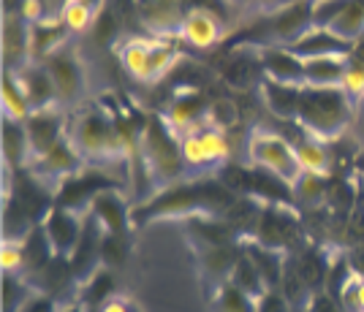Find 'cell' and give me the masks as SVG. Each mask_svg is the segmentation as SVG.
<instances>
[{
	"label": "cell",
	"instance_id": "cell-1",
	"mask_svg": "<svg viewBox=\"0 0 364 312\" xmlns=\"http://www.w3.org/2000/svg\"><path fill=\"white\" fill-rule=\"evenodd\" d=\"M356 101L343 87H302L296 125L304 136L332 144L350 134Z\"/></svg>",
	"mask_w": 364,
	"mask_h": 312
},
{
	"label": "cell",
	"instance_id": "cell-2",
	"mask_svg": "<svg viewBox=\"0 0 364 312\" xmlns=\"http://www.w3.org/2000/svg\"><path fill=\"white\" fill-rule=\"evenodd\" d=\"M136 155L158 190H166L171 185L191 179L185 161H182L180 136L168 128L164 117H147L141 122Z\"/></svg>",
	"mask_w": 364,
	"mask_h": 312
},
{
	"label": "cell",
	"instance_id": "cell-3",
	"mask_svg": "<svg viewBox=\"0 0 364 312\" xmlns=\"http://www.w3.org/2000/svg\"><path fill=\"white\" fill-rule=\"evenodd\" d=\"M245 161L256 168H264L283 182H294L302 174V166L296 161V149L289 136L274 134L269 128H256L247 134L245 141Z\"/></svg>",
	"mask_w": 364,
	"mask_h": 312
},
{
	"label": "cell",
	"instance_id": "cell-4",
	"mask_svg": "<svg viewBox=\"0 0 364 312\" xmlns=\"http://www.w3.org/2000/svg\"><path fill=\"white\" fill-rule=\"evenodd\" d=\"M46 71L55 82V92H58V106L65 112H74L82 106L85 95H87V71L85 63L74 52V46L65 44L63 49L52 52L44 60Z\"/></svg>",
	"mask_w": 364,
	"mask_h": 312
},
{
	"label": "cell",
	"instance_id": "cell-5",
	"mask_svg": "<svg viewBox=\"0 0 364 312\" xmlns=\"http://www.w3.org/2000/svg\"><path fill=\"white\" fill-rule=\"evenodd\" d=\"M253 242L274 253H294L299 242V223L283 204H267L261 209V220L253 234Z\"/></svg>",
	"mask_w": 364,
	"mask_h": 312
},
{
	"label": "cell",
	"instance_id": "cell-6",
	"mask_svg": "<svg viewBox=\"0 0 364 312\" xmlns=\"http://www.w3.org/2000/svg\"><path fill=\"white\" fill-rule=\"evenodd\" d=\"M313 28V0H299L267 14V44L291 46Z\"/></svg>",
	"mask_w": 364,
	"mask_h": 312
},
{
	"label": "cell",
	"instance_id": "cell-7",
	"mask_svg": "<svg viewBox=\"0 0 364 312\" xmlns=\"http://www.w3.org/2000/svg\"><path fill=\"white\" fill-rule=\"evenodd\" d=\"M85 166L87 163H85V161H82V155L71 147V141H68V139H63L60 144H55L46 155H41L38 161H33L31 171L44 182L46 188H52V190L58 193V188H60L63 182L76 177Z\"/></svg>",
	"mask_w": 364,
	"mask_h": 312
},
{
	"label": "cell",
	"instance_id": "cell-8",
	"mask_svg": "<svg viewBox=\"0 0 364 312\" xmlns=\"http://www.w3.org/2000/svg\"><path fill=\"white\" fill-rule=\"evenodd\" d=\"M25 131H28V139H31L33 161H38L41 155H46L55 144H60L65 139V134H68V112L60 109V106L33 112L28 122H25Z\"/></svg>",
	"mask_w": 364,
	"mask_h": 312
},
{
	"label": "cell",
	"instance_id": "cell-9",
	"mask_svg": "<svg viewBox=\"0 0 364 312\" xmlns=\"http://www.w3.org/2000/svg\"><path fill=\"white\" fill-rule=\"evenodd\" d=\"M82 223H85V212H74V209L58 207V204L46 212L44 220H41V228H44L55 255L71 258L76 242L82 237Z\"/></svg>",
	"mask_w": 364,
	"mask_h": 312
},
{
	"label": "cell",
	"instance_id": "cell-10",
	"mask_svg": "<svg viewBox=\"0 0 364 312\" xmlns=\"http://www.w3.org/2000/svg\"><path fill=\"white\" fill-rule=\"evenodd\" d=\"M180 36L185 44L196 52H207V49H215V46L223 41V25L220 19L204 9V6H191L188 14L180 25Z\"/></svg>",
	"mask_w": 364,
	"mask_h": 312
},
{
	"label": "cell",
	"instance_id": "cell-11",
	"mask_svg": "<svg viewBox=\"0 0 364 312\" xmlns=\"http://www.w3.org/2000/svg\"><path fill=\"white\" fill-rule=\"evenodd\" d=\"M136 14L155 38H166L168 33H180L188 9L185 0H136Z\"/></svg>",
	"mask_w": 364,
	"mask_h": 312
},
{
	"label": "cell",
	"instance_id": "cell-12",
	"mask_svg": "<svg viewBox=\"0 0 364 312\" xmlns=\"http://www.w3.org/2000/svg\"><path fill=\"white\" fill-rule=\"evenodd\" d=\"M207 106H210V98H204L196 90H188L171 98V104L164 109V122L177 136L196 131L201 125H207Z\"/></svg>",
	"mask_w": 364,
	"mask_h": 312
},
{
	"label": "cell",
	"instance_id": "cell-13",
	"mask_svg": "<svg viewBox=\"0 0 364 312\" xmlns=\"http://www.w3.org/2000/svg\"><path fill=\"white\" fill-rule=\"evenodd\" d=\"M258 58L264 68V79L272 82H286V85H299L304 87V60L296 58L289 46L280 44H261Z\"/></svg>",
	"mask_w": 364,
	"mask_h": 312
},
{
	"label": "cell",
	"instance_id": "cell-14",
	"mask_svg": "<svg viewBox=\"0 0 364 312\" xmlns=\"http://www.w3.org/2000/svg\"><path fill=\"white\" fill-rule=\"evenodd\" d=\"M3 71H19L31 63V25L19 14H3Z\"/></svg>",
	"mask_w": 364,
	"mask_h": 312
},
{
	"label": "cell",
	"instance_id": "cell-15",
	"mask_svg": "<svg viewBox=\"0 0 364 312\" xmlns=\"http://www.w3.org/2000/svg\"><path fill=\"white\" fill-rule=\"evenodd\" d=\"M350 41L340 38L332 28H313L304 33L299 41H294L289 46L296 58L302 60H313V58H348L350 55Z\"/></svg>",
	"mask_w": 364,
	"mask_h": 312
},
{
	"label": "cell",
	"instance_id": "cell-16",
	"mask_svg": "<svg viewBox=\"0 0 364 312\" xmlns=\"http://www.w3.org/2000/svg\"><path fill=\"white\" fill-rule=\"evenodd\" d=\"M19 87L25 92L28 104L33 112H41V109H52L58 106V92H55V82L46 71L44 63H28L22 65L19 71H14Z\"/></svg>",
	"mask_w": 364,
	"mask_h": 312
},
{
	"label": "cell",
	"instance_id": "cell-17",
	"mask_svg": "<svg viewBox=\"0 0 364 312\" xmlns=\"http://www.w3.org/2000/svg\"><path fill=\"white\" fill-rule=\"evenodd\" d=\"M107 188H112V185H109L101 174L79 171L76 177L65 179L60 188H58L55 204L65 209H74V212H87L92 204V198L101 193V190H107Z\"/></svg>",
	"mask_w": 364,
	"mask_h": 312
},
{
	"label": "cell",
	"instance_id": "cell-18",
	"mask_svg": "<svg viewBox=\"0 0 364 312\" xmlns=\"http://www.w3.org/2000/svg\"><path fill=\"white\" fill-rule=\"evenodd\" d=\"M220 76L223 82L231 85L234 90H247L253 85L264 82V68H261V58H258V46H245V49H234L223 65H220Z\"/></svg>",
	"mask_w": 364,
	"mask_h": 312
},
{
	"label": "cell",
	"instance_id": "cell-19",
	"mask_svg": "<svg viewBox=\"0 0 364 312\" xmlns=\"http://www.w3.org/2000/svg\"><path fill=\"white\" fill-rule=\"evenodd\" d=\"M87 212L109 234H128V225L134 223L131 220V212L125 207V198L114 188H107V190H101V193L95 195Z\"/></svg>",
	"mask_w": 364,
	"mask_h": 312
},
{
	"label": "cell",
	"instance_id": "cell-20",
	"mask_svg": "<svg viewBox=\"0 0 364 312\" xmlns=\"http://www.w3.org/2000/svg\"><path fill=\"white\" fill-rule=\"evenodd\" d=\"M261 101L269 109V114L283 122H296L299 114V101H302V87L299 85H286V82H272L264 79L258 85Z\"/></svg>",
	"mask_w": 364,
	"mask_h": 312
},
{
	"label": "cell",
	"instance_id": "cell-21",
	"mask_svg": "<svg viewBox=\"0 0 364 312\" xmlns=\"http://www.w3.org/2000/svg\"><path fill=\"white\" fill-rule=\"evenodd\" d=\"M0 139H3V163H6V171L31 168L33 152L28 131H25V122L3 117V122H0Z\"/></svg>",
	"mask_w": 364,
	"mask_h": 312
},
{
	"label": "cell",
	"instance_id": "cell-22",
	"mask_svg": "<svg viewBox=\"0 0 364 312\" xmlns=\"http://www.w3.org/2000/svg\"><path fill=\"white\" fill-rule=\"evenodd\" d=\"M71 41V33L65 30L60 16H46L31 25V63H44L52 52H58Z\"/></svg>",
	"mask_w": 364,
	"mask_h": 312
},
{
	"label": "cell",
	"instance_id": "cell-23",
	"mask_svg": "<svg viewBox=\"0 0 364 312\" xmlns=\"http://www.w3.org/2000/svg\"><path fill=\"white\" fill-rule=\"evenodd\" d=\"M31 285L36 291H41V294H49V296H60L65 294L71 283L76 280L74 274V267H71V258H65V255H55L44 269H38L36 274L28 277Z\"/></svg>",
	"mask_w": 364,
	"mask_h": 312
},
{
	"label": "cell",
	"instance_id": "cell-24",
	"mask_svg": "<svg viewBox=\"0 0 364 312\" xmlns=\"http://www.w3.org/2000/svg\"><path fill=\"white\" fill-rule=\"evenodd\" d=\"M122 71L139 85H152V60H150V41L144 38H125L117 49Z\"/></svg>",
	"mask_w": 364,
	"mask_h": 312
},
{
	"label": "cell",
	"instance_id": "cell-25",
	"mask_svg": "<svg viewBox=\"0 0 364 312\" xmlns=\"http://www.w3.org/2000/svg\"><path fill=\"white\" fill-rule=\"evenodd\" d=\"M261 209H264V201L256 198V195H237L234 204L223 212V220H226L237 237H250L256 234L258 220H261Z\"/></svg>",
	"mask_w": 364,
	"mask_h": 312
},
{
	"label": "cell",
	"instance_id": "cell-26",
	"mask_svg": "<svg viewBox=\"0 0 364 312\" xmlns=\"http://www.w3.org/2000/svg\"><path fill=\"white\" fill-rule=\"evenodd\" d=\"M291 195H294V207L296 204L302 209L323 207L326 195H329V177L318 174V171H302L291 182Z\"/></svg>",
	"mask_w": 364,
	"mask_h": 312
},
{
	"label": "cell",
	"instance_id": "cell-27",
	"mask_svg": "<svg viewBox=\"0 0 364 312\" xmlns=\"http://www.w3.org/2000/svg\"><path fill=\"white\" fill-rule=\"evenodd\" d=\"M240 253L242 250L234 242L231 244H207V247L198 250V261H201V269L207 274H213V280L226 283L231 269L237 264V258H240Z\"/></svg>",
	"mask_w": 364,
	"mask_h": 312
},
{
	"label": "cell",
	"instance_id": "cell-28",
	"mask_svg": "<svg viewBox=\"0 0 364 312\" xmlns=\"http://www.w3.org/2000/svg\"><path fill=\"white\" fill-rule=\"evenodd\" d=\"M346 74V58L304 60V85L307 87H340Z\"/></svg>",
	"mask_w": 364,
	"mask_h": 312
},
{
	"label": "cell",
	"instance_id": "cell-29",
	"mask_svg": "<svg viewBox=\"0 0 364 312\" xmlns=\"http://www.w3.org/2000/svg\"><path fill=\"white\" fill-rule=\"evenodd\" d=\"M0 104H3V117L16 119V122H28V117L33 114L14 71H3V76H0Z\"/></svg>",
	"mask_w": 364,
	"mask_h": 312
},
{
	"label": "cell",
	"instance_id": "cell-30",
	"mask_svg": "<svg viewBox=\"0 0 364 312\" xmlns=\"http://www.w3.org/2000/svg\"><path fill=\"white\" fill-rule=\"evenodd\" d=\"M296 149V161L302 166V171H318V174H329L332 168V149L326 141H318L313 136H302L294 141Z\"/></svg>",
	"mask_w": 364,
	"mask_h": 312
},
{
	"label": "cell",
	"instance_id": "cell-31",
	"mask_svg": "<svg viewBox=\"0 0 364 312\" xmlns=\"http://www.w3.org/2000/svg\"><path fill=\"white\" fill-rule=\"evenodd\" d=\"M291 267L299 271V277H302L307 288L313 291V294H318L326 288V271H329V264L323 261V255L318 250H302V253L291 255L289 258Z\"/></svg>",
	"mask_w": 364,
	"mask_h": 312
},
{
	"label": "cell",
	"instance_id": "cell-32",
	"mask_svg": "<svg viewBox=\"0 0 364 312\" xmlns=\"http://www.w3.org/2000/svg\"><path fill=\"white\" fill-rule=\"evenodd\" d=\"M228 280L237 285L240 291H245L247 296H264L267 291H269V285H267V280H264V274L258 271L256 261L250 258V255L240 253V258H237V264H234V269H231V274H228Z\"/></svg>",
	"mask_w": 364,
	"mask_h": 312
},
{
	"label": "cell",
	"instance_id": "cell-33",
	"mask_svg": "<svg viewBox=\"0 0 364 312\" xmlns=\"http://www.w3.org/2000/svg\"><path fill=\"white\" fill-rule=\"evenodd\" d=\"M22 250H25V277L36 274L38 269H44L55 258V250H52V244H49L41 223L33 225L31 234L22 239Z\"/></svg>",
	"mask_w": 364,
	"mask_h": 312
},
{
	"label": "cell",
	"instance_id": "cell-34",
	"mask_svg": "<svg viewBox=\"0 0 364 312\" xmlns=\"http://www.w3.org/2000/svg\"><path fill=\"white\" fill-rule=\"evenodd\" d=\"M329 28L350 44L359 41L364 36V0H346V6L340 9V14L334 16Z\"/></svg>",
	"mask_w": 364,
	"mask_h": 312
},
{
	"label": "cell",
	"instance_id": "cell-35",
	"mask_svg": "<svg viewBox=\"0 0 364 312\" xmlns=\"http://www.w3.org/2000/svg\"><path fill=\"white\" fill-rule=\"evenodd\" d=\"M213 310L215 312H256V298L247 296V294L240 291L231 280H226V283L215 285Z\"/></svg>",
	"mask_w": 364,
	"mask_h": 312
},
{
	"label": "cell",
	"instance_id": "cell-36",
	"mask_svg": "<svg viewBox=\"0 0 364 312\" xmlns=\"http://www.w3.org/2000/svg\"><path fill=\"white\" fill-rule=\"evenodd\" d=\"M33 225L38 223H33L25 207L11 195H3V239H25Z\"/></svg>",
	"mask_w": 364,
	"mask_h": 312
},
{
	"label": "cell",
	"instance_id": "cell-37",
	"mask_svg": "<svg viewBox=\"0 0 364 312\" xmlns=\"http://www.w3.org/2000/svg\"><path fill=\"white\" fill-rule=\"evenodd\" d=\"M120 36H122L120 16L114 14V9L107 3V6L95 14V22H92V28H90V41L95 46H101V49H107V46L117 44Z\"/></svg>",
	"mask_w": 364,
	"mask_h": 312
},
{
	"label": "cell",
	"instance_id": "cell-38",
	"mask_svg": "<svg viewBox=\"0 0 364 312\" xmlns=\"http://www.w3.org/2000/svg\"><path fill=\"white\" fill-rule=\"evenodd\" d=\"M114 296V277H112V269L98 267L90 277L85 280V294H82V301L87 307H101L107 298Z\"/></svg>",
	"mask_w": 364,
	"mask_h": 312
},
{
	"label": "cell",
	"instance_id": "cell-39",
	"mask_svg": "<svg viewBox=\"0 0 364 312\" xmlns=\"http://www.w3.org/2000/svg\"><path fill=\"white\" fill-rule=\"evenodd\" d=\"M36 288L25 274H3V312H19Z\"/></svg>",
	"mask_w": 364,
	"mask_h": 312
},
{
	"label": "cell",
	"instance_id": "cell-40",
	"mask_svg": "<svg viewBox=\"0 0 364 312\" xmlns=\"http://www.w3.org/2000/svg\"><path fill=\"white\" fill-rule=\"evenodd\" d=\"M277 291L289 298V304L294 307V310H296V307H307L310 298H313V291H310L307 283L299 277V271L291 267V261H286V269H283V277H280Z\"/></svg>",
	"mask_w": 364,
	"mask_h": 312
},
{
	"label": "cell",
	"instance_id": "cell-41",
	"mask_svg": "<svg viewBox=\"0 0 364 312\" xmlns=\"http://www.w3.org/2000/svg\"><path fill=\"white\" fill-rule=\"evenodd\" d=\"M58 16L63 19L65 30L71 33V38L90 33L92 22H95V11H90L87 6H82V3H76V0H65L60 6V11H58Z\"/></svg>",
	"mask_w": 364,
	"mask_h": 312
},
{
	"label": "cell",
	"instance_id": "cell-42",
	"mask_svg": "<svg viewBox=\"0 0 364 312\" xmlns=\"http://www.w3.org/2000/svg\"><path fill=\"white\" fill-rule=\"evenodd\" d=\"M240 122V109L234 104V98H213L207 106V125L218 131H231Z\"/></svg>",
	"mask_w": 364,
	"mask_h": 312
},
{
	"label": "cell",
	"instance_id": "cell-43",
	"mask_svg": "<svg viewBox=\"0 0 364 312\" xmlns=\"http://www.w3.org/2000/svg\"><path fill=\"white\" fill-rule=\"evenodd\" d=\"M128 258V237L125 234H109L104 231L101 247H98V264L107 269H117Z\"/></svg>",
	"mask_w": 364,
	"mask_h": 312
},
{
	"label": "cell",
	"instance_id": "cell-44",
	"mask_svg": "<svg viewBox=\"0 0 364 312\" xmlns=\"http://www.w3.org/2000/svg\"><path fill=\"white\" fill-rule=\"evenodd\" d=\"M180 58L177 46H171L166 38L150 41V60H152V82H161L164 76L174 68V63Z\"/></svg>",
	"mask_w": 364,
	"mask_h": 312
},
{
	"label": "cell",
	"instance_id": "cell-45",
	"mask_svg": "<svg viewBox=\"0 0 364 312\" xmlns=\"http://www.w3.org/2000/svg\"><path fill=\"white\" fill-rule=\"evenodd\" d=\"M0 269H3V274H25L22 239H3V244H0Z\"/></svg>",
	"mask_w": 364,
	"mask_h": 312
},
{
	"label": "cell",
	"instance_id": "cell-46",
	"mask_svg": "<svg viewBox=\"0 0 364 312\" xmlns=\"http://www.w3.org/2000/svg\"><path fill=\"white\" fill-rule=\"evenodd\" d=\"M340 87L348 92L353 101H359L364 95V68L362 65H353L346 60V74H343V85Z\"/></svg>",
	"mask_w": 364,
	"mask_h": 312
},
{
	"label": "cell",
	"instance_id": "cell-47",
	"mask_svg": "<svg viewBox=\"0 0 364 312\" xmlns=\"http://www.w3.org/2000/svg\"><path fill=\"white\" fill-rule=\"evenodd\" d=\"M294 307L289 304V298L283 296L277 288H269L264 296L256 298V312H291Z\"/></svg>",
	"mask_w": 364,
	"mask_h": 312
},
{
	"label": "cell",
	"instance_id": "cell-48",
	"mask_svg": "<svg viewBox=\"0 0 364 312\" xmlns=\"http://www.w3.org/2000/svg\"><path fill=\"white\" fill-rule=\"evenodd\" d=\"M58 310H60V298L36 291V294L25 301V307H22L19 312H58Z\"/></svg>",
	"mask_w": 364,
	"mask_h": 312
},
{
	"label": "cell",
	"instance_id": "cell-49",
	"mask_svg": "<svg viewBox=\"0 0 364 312\" xmlns=\"http://www.w3.org/2000/svg\"><path fill=\"white\" fill-rule=\"evenodd\" d=\"M307 312H343V307H340V301H337L332 294L318 291V294H313V298H310Z\"/></svg>",
	"mask_w": 364,
	"mask_h": 312
},
{
	"label": "cell",
	"instance_id": "cell-50",
	"mask_svg": "<svg viewBox=\"0 0 364 312\" xmlns=\"http://www.w3.org/2000/svg\"><path fill=\"white\" fill-rule=\"evenodd\" d=\"M98 312H141V310H139L136 304H134V301H131L128 296H122V294H114V296L107 298V301L98 307Z\"/></svg>",
	"mask_w": 364,
	"mask_h": 312
},
{
	"label": "cell",
	"instance_id": "cell-51",
	"mask_svg": "<svg viewBox=\"0 0 364 312\" xmlns=\"http://www.w3.org/2000/svg\"><path fill=\"white\" fill-rule=\"evenodd\" d=\"M348 239L353 247H359V244H364V215L362 212H353L348 220Z\"/></svg>",
	"mask_w": 364,
	"mask_h": 312
},
{
	"label": "cell",
	"instance_id": "cell-52",
	"mask_svg": "<svg viewBox=\"0 0 364 312\" xmlns=\"http://www.w3.org/2000/svg\"><path fill=\"white\" fill-rule=\"evenodd\" d=\"M350 136L362 144L364 149V95L356 101V112H353V125H350Z\"/></svg>",
	"mask_w": 364,
	"mask_h": 312
},
{
	"label": "cell",
	"instance_id": "cell-53",
	"mask_svg": "<svg viewBox=\"0 0 364 312\" xmlns=\"http://www.w3.org/2000/svg\"><path fill=\"white\" fill-rule=\"evenodd\" d=\"M348 261H350V269H353V274L364 277V244H359V247H353V250H350Z\"/></svg>",
	"mask_w": 364,
	"mask_h": 312
},
{
	"label": "cell",
	"instance_id": "cell-54",
	"mask_svg": "<svg viewBox=\"0 0 364 312\" xmlns=\"http://www.w3.org/2000/svg\"><path fill=\"white\" fill-rule=\"evenodd\" d=\"M346 60H348V63H353V65H362V68H364V36L359 38V41H353V46H350V55Z\"/></svg>",
	"mask_w": 364,
	"mask_h": 312
},
{
	"label": "cell",
	"instance_id": "cell-55",
	"mask_svg": "<svg viewBox=\"0 0 364 312\" xmlns=\"http://www.w3.org/2000/svg\"><path fill=\"white\" fill-rule=\"evenodd\" d=\"M58 312H87V307H85L82 298H74V301H60V310Z\"/></svg>",
	"mask_w": 364,
	"mask_h": 312
},
{
	"label": "cell",
	"instance_id": "cell-56",
	"mask_svg": "<svg viewBox=\"0 0 364 312\" xmlns=\"http://www.w3.org/2000/svg\"><path fill=\"white\" fill-rule=\"evenodd\" d=\"M291 3H299V0H267L261 11L269 14V11H274V9H283V6H291Z\"/></svg>",
	"mask_w": 364,
	"mask_h": 312
},
{
	"label": "cell",
	"instance_id": "cell-57",
	"mask_svg": "<svg viewBox=\"0 0 364 312\" xmlns=\"http://www.w3.org/2000/svg\"><path fill=\"white\" fill-rule=\"evenodd\" d=\"M22 6H25V0H3V14H19Z\"/></svg>",
	"mask_w": 364,
	"mask_h": 312
},
{
	"label": "cell",
	"instance_id": "cell-58",
	"mask_svg": "<svg viewBox=\"0 0 364 312\" xmlns=\"http://www.w3.org/2000/svg\"><path fill=\"white\" fill-rule=\"evenodd\" d=\"M76 3H82V6H87L90 11H95V14H98V11H101V9L107 6L109 0H76Z\"/></svg>",
	"mask_w": 364,
	"mask_h": 312
},
{
	"label": "cell",
	"instance_id": "cell-59",
	"mask_svg": "<svg viewBox=\"0 0 364 312\" xmlns=\"http://www.w3.org/2000/svg\"><path fill=\"white\" fill-rule=\"evenodd\" d=\"M65 3V0H55V11H60V6Z\"/></svg>",
	"mask_w": 364,
	"mask_h": 312
}]
</instances>
